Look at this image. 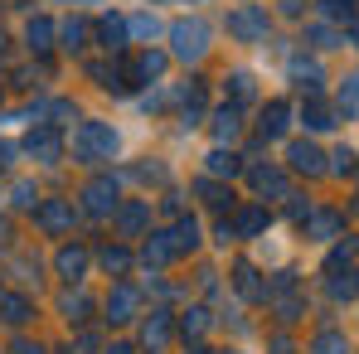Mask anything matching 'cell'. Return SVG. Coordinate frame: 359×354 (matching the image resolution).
<instances>
[{
    "mask_svg": "<svg viewBox=\"0 0 359 354\" xmlns=\"http://www.w3.org/2000/svg\"><path fill=\"white\" fill-rule=\"evenodd\" d=\"M73 146H78L83 161H107V156L117 151V131L102 126V121H83V131L73 136Z\"/></svg>",
    "mask_w": 359,
    "mask_h": 354,
    "instance_id": "cell-1",
    "label": "cell"
},
{
    "mask_svg": "<svg viewBox=\"0 0 359 354\" xmlns=\"http://www.w3.org/2000/svg\"><path fill=\"white\" fill-rule=\"evenodd\" d=\"M175 54L180 59H199L204 49H209V25L204 20H184V25H175Z\"/></svg>",
    "mask_w": 359,
    "mask_h": 354,
    "instance_id": "cell-2",
    "label": "cell"
},
{
    "mask_svg": "<svg viewBox=\"0 0 359 354\" xmlns=\"http://www.w3.org/2000/svg\"><path fill=\"white\" fill-rule=\"evenodd\" d=\"M229 29H233L238 39H257V34H267V10H257V5H243L238 15L229 20Z\"/></svg>",
    "mask_w": 359,
    "mask_h": 354,
    "instance_id": "cell-3",
    "label": "cell"
},
{
    "mask_svg": "<svg viewBox=\"0 0 359 354\" xmlns=\"http://www.w3.org/2000/svg\"><path fill=\"white\" fill-rule=\"evenodd\" d=\"M112 204H117V184L112 179H93L88 184V209L93 214H112Z\"/></svg>",
    "mask_w": 359,
    "mask_h": 354,
    "instance_id": "cell-4",
    "label": "cell"
},
{
    "mask_svg": "<svg viewBox=\"0 0 359 354\" xmlns=\"http://www.w3.org/2000/svg\"><path fill=\"white\" fill-rule=\"evenodd\" d=\"M131 311H136V292L131 287H117L107 296V320H131Z\"/></svg>",
    "mask_w": 359,
    "mask_h": 354,
    "instance_id": "cell-5",
    "label": "cell"
},
{
    "mask_svg": "<svg viewBox=\"0 0 359 354\" xmlns=\"http://www.w3.org/2000/svg\"><path fill=\"white\" fill-rule=\"evenodd\" d=\"M39 224H44L49 233H59V229L73 224V209H68V204H44V209H39Z\"/></svg>",
    "mask_w": 359,
    "mask_h": 354,
    "instance_id": "cell-6",
    "label": "cell"
},
{
    "mask_svg": "<svg viewBox=\"0 0 359 354\" xmlns=\"http://www.w3.org/2000/svg\"><path fill=\"white\" fill-rule=\"evenodd\" d=\"M29 156H39V161H59V136H54V131H34V136H29Z\"/></svg>",
    "mask_w": 359,
    "mask_h": 354,
    "instance_id": "cell-7",
    "label": "cell"
},
{
    "mask_svg": "<svg viewBox=\"0 0 359 354\" xmlns=\"http://www.w3.org/2000/svg\"><path fill=\"white\" fill-rule=\"evenodd\" d=\"M0 320H5V325H25V320H29V301H25V296H5V301H0Z\"/></svg>",
    "mask_w": 359,
    "mask_h": 354,
    "instance_id": "cell-8",
    "label": "cell"
},
{
    "mask_svg": "<svg viewBox=\"0 0 359 354\" xmlns=\"http://www.w3.org/2000/svg\"><path fill=\"white\" fill-rule=\"evenodd\" d=\"M83 267H88V252H78V247H63V252H59V272L68 277V282H78Z\"/></svg>",
    "mask_w": 359,
    "mask_h": 354,
    "instance_id": "cell-9",
    "label": "cell"
},
{
    "mask_svg": "<svg viewBox=\"0 0 359 354\" xmlns=\"http://www.w3.org/2000/svg\"><path fill=\"white\" fill-rule=\"evenodd\" d=\"M311 354H350V345H345V335L325 330V335H316V345H311Z\"/></svg>",
    "mask_w": 359,
    "mask_h": 354,
    "instance_id": "cell-10",
    "label": "cell"
},
{
    "mask_svg": "<svg viewBox=\"0 0 359 354\" xmlns=\"http://www.w3.org/2000/svg\"><path fill=\"white\" fill-rule=\"evenodd\" d=\"M292 165L297 170H320V151L316 146H292Z\"/></svg>",
    "mask_w": 359,
    "mask_h": 354,
    "instance_id": "cell-11",
    "label": "cell"
},
{
    "mask_svg": "<svg viewBox=\"0 0 359 354\" xmlns=\"http://www.w3.org/2000/svg\"><path fill=\"white\" fill-rule=\"evenodd\" d=\"M282 126H287V107L277 102V107H267V121H262V131H267V136H277Z\"/></svg>",
    "mask_w": 359,
    "mask_h": 354,
    "instance_id": "cell-12",
    "label": "cell"
},
{
    "mask_svg": "<svg viewBox=\"0 0 359 354\" xmlns=\"http://www.w3.org/2000/svg\"><path fill=\"white\" fill-rule=\"evenodd\" d=\"M49 20H39V25H29V49H49Z\"/></svg>",
    "mask_w": 359,
    "mask_h": 354,
    "instance_id": "cell-13",
    "label": "cell"
},
{
    "mask_svg": "<svg viewBox=\"0 0 359 354\" xmlns=\"http://www.w3.org/2000/svg\"><path fill=\"white\" fill-rule=\"evenodd\" d=\"M126 262H131V257H126L121 247H107V252H102V267H107V272H126Z\"/></svg>",
    "mask_w": 359,
    "mask_h": 354,
    "instance_id": "cell-14",
    "label": "cell"
},
{
    "mask_svg": "<svg viewBox=\"0 0 359 354\" xmlns=\"http://www.w3.org/2000/svg\"><path fill=\"white\" fill-rule=\"evenodd\" d=\"M209 170H214V175H224V170L233 175V170H238V161H233V156H224V151H214V156H209Z\"/></svg>",
    "mask_w": 359,
    "mask_h": 354,
    "instance_id": "cell-15",
    "label": "cell"
},
{
    "mask_svg": "<svg viewBox=\"0 0 359 354\" xmlns=\"http://www.w3.org/2000/svg\"><path fill=\"white\" fill-rule=\"evenodd\" d=\"M170 252H175V247H170L165 238H156V243L146 247V262H170Z\"/></svg>",
    "mask_w": 359,
    "mask_h": 354,
    "instance_id": "cell-16",
    "label": "cell"
},
{
    "mask_svg": "<svg viewBox=\"0 0 359 354\" xmlns=\"http://www.w3.org/2000/svg\"><path fill=\"white\" fill-rule=\"evenodd\" d=\"M219 136H229V141H233V136H238V112H219Z\"/></svg>",
    "mask_w": 359,
    "mask_h": 354,
    "instance_id": "cell-17",
    "label": "cell"
},
{
    "mask_svg": "<svg viewBox=\"0 0 359 354\" xmlns=\"http://www.w3.org/2000/svg\"><path fill=\"white\" fill-rule=\"evenodd\" d=\"M165 330H170V325H165V315H156V320L146 325V345H161V340H165Z\"/></svg>",
    "mask_w": 359,
    "mask_h": 354,
    "instance_id": "cell-18",
    "label": "cell"
},
{
    "mask_svg": "<svg viewBox=\"0 0 359 354\" xmlns=\"http://www.w3.org/2000/svg\"><path fill=\"white\" fill-rule=\"evenodd\" d=\"M102 39H107V49H117L121 44V20H102Z\"/></svg>",
    "mask_w": 359,
    "mask_h": 354,
    "instance_id": "cell-19",
    "label": "cell"
},
{
    "mask_svg": "<svg viewBox=\"0 0 359 354\" xmlns=\"http://www.w3.org/2000/svg\"><path fill=\"white\" fill-rule=\"evenodd\" d=\"M141 224H146V209H141V204H136V209H126V214H121V229H141Z\"/></svg>",
    "mask_w": 359,
    "mask_h": 354,
    "instance_id": "cell-20",
    "label": "cell"
},
{
    "mask_svg": "<svg viewBox=\"0 0 359 354\" xmlns=\"http://www.w3.org/2000/svg\"><path fill=\"white\" fill-rule=\"evenodd\" d=\"M63 311H68V320H83V311H88V301H83V296H68V301H63Z\"/></svg>",
    "mask_w": 359,
    "mask_h": 354,
    "instance_id": "cell-21",
    "label": "cell"
},
{
    "mask_svg": "<svg viewBox=\"0 0 359 354\" xmlns=\"http://www.w3.org/2000/svg\"><path fill=\"white\" fill-rule=\"evenodd\" d=\"M204 325H209V320H204V311H189V315H184V335H199Z\"/></svg>",
    "mask_w": 359,
    "mask_h": 354,
    "instance_id": "cell-22",
    "label": "cell"
},
{
    "mask_svg": "<svg viewBox=\"0 0 359 354\" xmlns=\"http://www.w3.org/2000/svg\"><path fill=\"white\" fill-rule=\"evenodd\" d=\"M161 68H165V59H161V54H146V59H141V73H146V78H156Z\"/></svg>",
    "mask_w": 359,
    "mask_h": 354,
    "instance_id": "cell-23",
    "label": "cell"
},
{
    "mask_svg": "<svg viewBox=\"0 0 359 354\" xmlns=\"http://www.w3.org/2000/svg\"><path fill=\"white\" fill-rule=\"evenodd\" d=\"M340 102H345V112H359V78H350V93Z\"/></svg>",
    "mask_w": 359,
    "mask_h": 354,
    "instance_id": "cell-24",
    "label": "cell"
},
{
    "mask_svg": "<svg viewBox=\"0 0 359 354\" xmlns=\"http://www.w3.org/2000/svg\"><path fill=\"white\" fill-rule=\"evenodd\" d=\"M306 121L320 131V126H330V112H325V107H311V112H306Z\"/></svg>",
    "mask_w": 359,
    "mask_h": 354,
    "instance_id": "cell-25",
    "label": "cell"
},
{
    "mask_svg": "<svg viewBox=\"0 0 359 354\" xmlns=\"http://www.w3.org/2000/svg\"><path fill=\"white\" fill-rule=\"evenodd\" d=\"M257 224H262V214H257V209H248V214H243V219H238V229H243V233H252Z\"/></svg>",
    "mask_w": 359,
    "mask_h": 354,
    "instance_id": "cell-26",
    "label": "cell"
},
{
    "mask_svg": "<svg viewBox=\"0 0 359 354\" xmlns=\"http://www.w3.org/2000/svg\"><path fill=\"white\" fill-rule=\"evenodd\" d=\"M63 39H68V49H78V39H83V25H78V20H73V25H68V29H63Z\"/></svg>",
    "mask_w": 359,
    "mask_h": 354,
    "instance_id": "cell-27",
    "label": "cell"
},
{
    "mask_svg": "<svg viewBox=\"0 0 359 354\" xmlns=\"http://www.w3.org/2000/svg\"><path fill=\"white\" fill-rule=\"evenodd\" d=\"M5 165H10V146L0 141V170H5Z\"/></svg>",
    "mask_w": 359,
    "mask_h": 354,
    "instance_id": "cell-28",
    "label": "cell"
},
{
    "mask_svg": "<svg viewBox=\"0 0 359 354\" xmlns=\"http://www.w3.org/2000/svg\"><path fill=\"white\" fill-rule=\"evenodd\" d=\"M107 354H131V350H126V345H117V350H107Z\"/></svg>",
    "mask_w": 359,
    "mask_h": 354,
    "instance_id": "cell-29",
    "label": "cell"
},
{
    "mask_svg": "<svg viewBox=\"0 0 359 354\" xmlns=\"http://www.w3.org/2000/svg\"><path fill=\"white\" fill-rule=\"evenodd\" d=\"M5 233H10V229H5V224H0V243H5Z\"/></svg>",
    "mask_w": 359,
    "mask_h": 354,
    "instance_id": "cell-30",
    "label": "cell"
},
{
    "mask_svg": "<svg viewBox=\"0 0 359 354\" xmlns=\"http://www.w3.org/2000/svg\"><path fill=\"white\" fill-rule=\"evenodd\" d=\"M194 354H209V350H194Z\"/></svg>",
    "mask_w": 359,
    "mask_h": 354,
    "instance_id": "cell-31",
    "label": "cell"
}]
</instances>
